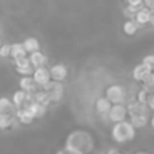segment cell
Instances as JSON below:
<instances>
[{
    "instance_id": "cell-11",
    "label": "cell",
    "mask_w": 154,
    "mask_h": 154,
    "mask_svg": "<svg viewBox=\"0 0 154 154\" xmlns=\"http://www.w3.org/2000/svg\"><path fill=\"white\" fill-rule=\"evenodd\" d=\"M151 9L149 8H146V6H142L137 12H136V15H134V20H136V23L139 24V26H145V24H148L149 23V18H151Z\"/></svg>"
},
{
    "instance_id": "cell-6",
    "label": "cell",
    "mask_w": 154,
    "mask_h": 154,
    "mask_svg": "<svg viewBox=\"0 0 154 154\" xmlns=\"http://www.w3.org/2000/svg\"><path fill=\"white\" fill-rule=\"evenodd\" d=\"M32 77H33L35 83H36L38 86H41V88H42L47 82H50V80H51L50 69H47L45 66H38V68H35V69H33Z\"/></svg>"
},
{
    "instance_id": "cell-38",
    "label": "cell",
    "mask_w": 154,
    "mask_h": 154,
    "mask_svg": "<svg viewBox=\"0 0 154 154\" xmlns=\"http://www.w3.org/2000/svg\"><path fill=\"white\" fill-rule=\"evenodd\" d=\"M98 154H106V152H98Z\"/></svg>"
},
{
    "instance_id": "cell-27",
    "label": "cell",
    "mask_w": 154,
    "mask_h": 154,
    "mask_svg": "<svg viewBox=\"0 0 154 154\" xmlns=\"http://www.w3.org/2000/svg\"><path fill=\"white\" fill-rule=\"evenodd\" d=\"M148 97H149V92H148L146 89H140V91L137 92V101H139V103H143V104H146V101H148Z\"/></svg>"
},
{
    "instance_id": "cell-17",
    "label": "cell",
    "mask_w": 154,
    "mask_h": 154,
    "mask_svg": "<svg viewBox=\"0 0 154 154\" xmlns=\"http://www.w3.org/2000/svg\"><path fill=\"white\" fill-rule=\"evenodd\" d=\"M127 110H128L130 116H133V115H143V113H146V104L139 103L136 100V101H133V103H130L127 106Z\"/></svg>"
},
{
    "instance_id": "cell-5",
    "label": "cell",
    "mask_w": 154,
    "mask_h": 154,
    "mask_svg": "<svg viewBox=\"0 0 154 154\" xmlns=\"http://www.w3.org/2000/svg\"><path fill=\"white\" fill-rule=\"evenodd\" d=\"M127 115H128V110L124 106V103H121V104H112V107L107 113V118L112 122H119V121H125Z\"/></svg>"
},
{
    "instance_id": "cell-12",
    "label": "cell",
    "mask_w": 154,
    "mask_h": 154,
    "mask_svg": "<svg viewBox=\"0 0 154 154\" xmlns=\"http://www.w3.org/2000/svg\"><path fill=\"white\" fill-rule=\"evenodd\" d=\"M15 116H17V119H18V122L20 124H24V125H29V124H32L33 122V115L26 109V107H18L17 110H15Z\"/></svg>"
},
{
    "instance_id": "cell-24",
    "label": "cell",
    "mask_w": 154,
    "mask_h": 154,
    "mask_svg": "<svg viewBox=\"0 0 154 154\" xmlns=\"http://www.w3.org/2000/svg\"><path fill=\"white\" fill-rule=\"evenodd\" d=\"M142 83H143V86H145V89L149 92L151 89H154V71H151L145 79L142 80Z\"/></svg>"
},
{
    "instance_id": "cell-14",
    "label": "cell",
    "mask_w": 154,
    "mask_h": 154,
    "mask_svg": "<svg viewBox=\"0 0 154 154\" xmlns=\"http://www.w3.org/2000/svg\"><path fill=\"white\" fill-rule=\"evenodd\" d=\"M29 59H30V63H32L33 68L45 66V63H47V56L44 53H41L39 50L33 51V53H29Z\"/></svg>"
},
{
    "instance_id": "cell-30",
    "label": "cell",
    "mask_w": 154,
    "mask_h": 154,
    "mask_svg": "<svg viewBox=\"0 0 154 154\" xmlns=\"http://www.w3.org/2000/svg\"><path fill=\"white\" fill-rule=\"evenodd\" d=\"M125 3L130 6H136V8H142L143 0H125Z\"/></svg>"
},
{
    "instance_id": "cell-29",
    "label": "cell",
    "mask_w": 154,
    "mask_h": 154,
    "mask_svg": "<svg viewBox=\"0 0 154 154\" xmlns=\"http://www.w3.org/2000/svg\"><path fill=\"white\" fill-rule=\"evenodd\" d=\"M142 63H145V65H148L149 68L154 69V54H146V56L142 59Z\"/></svg>"
},
{
    "instance_id": "cell-13",
    "label": "cell",
    "mask_w": 154,
    "mask_h": 154,
    "mask_svg": "<svg viewBox=\"0 0 154 154\" xmlns=\"http://www.w3.org/2000/svg\"><path fill=\"white\" fill-rule=\"evenodd\" d=\"M110 107H112V103H110L106 97H101V98H98V100L95 101V112H97L98 115H101V116H107Z\"/></svg>"
},
{
    "instance_id": "cell-4",
    "label": "cell",
    "mask_w": 154,
    "mask_h": 154,
    "mask_svg": "<svg viewBox=\"0 0 154 154\" xmlns=\"http://www.w3.org/2000/svg\"><path fill=\"white\" fill-rule=\"evenodd\" d=\"M125 89L121 85H110L106 89V98L112 103V104H121L125 101Z\"/></svg>"
},
{
    "instance_id": "cell-10",
    "label": "cell",
    "mask_w": 154,
    "mask_h": 154,
    "mask_svg": "<svg viewBox=\"0 0 154 154\" xmlns=\"http://www.w3.org/2000/svg\"><path fill=\"white\" fill-rule=\"evenodd\" d=\"M17 122H18V119L12 113L0 112V130H6V128H9L12 125H17Z\"/></svg>"
},
{
    "instance_id": "cell-23",
    "label": "cell",
    "mask_w": 154,
    "mask_h": 154,
    "mask_svg": "<svg viewBox=\"0 0 154 154\" xmlns=\"http://www.w3.org/2000/svg\"><path fill=\"white\" fill-rule=\"evenodd\" d=\"M15 109L12 100L6 98V97H0V112H5V113H12Z\"/></svg>"
},
{
    "instance_id": "cell-16",
    "label": "cell",
    "mask_w": 154,
    "mask_h": 154,
    "mask_svg": "<svg viewBox=\"0 0 154 154\" xmlns=\"http://www.w3.org/2000/svg\"><path fill=\"white\" fill-rule=\"evenodd\" d=\"M12 103H14V106H15L17 109H18V107H23L26 103H29L27 92H26V91H23V89L15 91V92H14V95H12Z\"/></svg>"
},
{
    "instance_id": "cell-40",
    "label": "cell",
    "mask_w": 154,
    "mask_h": 154,
    "mask_svg": "<svg viewBox=\"0 0 154 154\" xmlns=\"http://www.w3.org/2000/svg\"><path fill=\"white\" fill-rule=\"evenodd\" d=\"M151 11H154V8H152V9H151Z\"/></svg>"
},
{
    "instance_id": "cell-8",
    "label": "cell",
    "mask_w": 154,
    "mask_h": 154,
    "mask_svg": "<svg viewBox=\"0 0 154 154\" xmlns=\"http://www.w3.org/2000/svg\"><path fill=\"white\" fill-rule=\"evenodd\" d=\"M50 75H51V80L56 82H63L66 77H68V69L65 65L62 63H56L50 68Z\"/></svg>"
},
{
    "instance_id": "cell-21",
    "label": "cell",
    "mask_w": 154,
    "mask_h": 154,
    "mask_svg": "<svg viewBox=\"0 0 154 154\" xmlns=\"http://www.w3.org/2000/svg\"><path fill=\"white\" fill-rule=\"evenodd\" d=\"M130 122L136 128H142V127H145L148 124V116H146V113H143V115H133V116H130Z\"/></svg>"
},
{
    "instance_id": "cell-3",
    "label": "cell",
    "mask_w": 154,
    "mask_h": 154,
    "mask_svg": "<svg viewBox=\"0 0 154 154\" xmlns=\"http://www.w3.org/2000/svg\"><path fill=\"white\" fill-rule=\"evenodd\" d=\"M42 89L48 94V97H50L51 103L59 101V100L63 97V85H62V82L50 80V82H47V83L42 86Z\"/></svg>"
},
{
    "instance_id": "cell-2",
    "label": "cell",
    "mask_w": 154,
    "mask_h": 154,
    "mask_svg": "<svg viewBox=\"0 0 154 154\" xmlns=\"http://www.w3.org/2000/svg\"><path fill=\"white\" fill-rule=\"evenodd\" d=\"M110 133H112V139L116 143H125L136 137V127L130 121H119V122H113Z\"/></svg>"
},
{
    "instance_id": "cell-34",
    "label": "cell",
    "mask_w": 154,
    "mask_h": 154,
    "mask_svg": "<svg viewBox=\"0 0 154 154\" xmlns=\"http://www.w3.org/2000/svg\"><path fill=\"white\" fill-rule=\"evenodd\" d=\"M149 24H151V26H154V11L151 12V18H149Z\"/></svg>"
},
{
    "instance_id": "cell-7",
    "label": "cell",
    "mask_w": 154,
    "mask_h": 154,
    "mask_svg": "<svg viewBox=\"0 0 154 154\" xmlns=\"http://www.w3.org/2000/svg\"><path fill=\"white\" fill-rule=\"evenodd\" d=\"M23 107H26V109L33 115L35 119H39V118H42V116L47 113V106H44V104H41V103H38V101H35V100L26 103Z\"/></svg>"
},
{
    "instance_id": "cell-18",
    "label": "cell",
    "mask_w": 154,
    "mask_h": 154,
    "mask_svg": "<svg viewBox=\"0 0 154 154\" xmlns=\"http://www.w3.org/2000/svg\"><path fill=\"white\" fill-rule=\"evenodd\" d=\"M23 56H27V51H26L23 42L11 44V57L12 59H18V57H23Z\"/></svg>"
},
{
    "instance_id": "cell-37",
    "label": "cell",
    "mask_w": 154,
    "mask_h": 154,
    "mask_svg": "<svg viewBox=\"0 0 154 154\" xmlns=\"http://www.w3.org/2000/svg\"><path fill=\"white\" fill-rule=\"evenodd\" d=\"M115 154H122V152H118V151H116V152H115Z\"/></svg>"
},
{
    "instance_id": "cell-35",
    "label": "cell",
    "mask_w": 154,
    "mask_h": 154,
    "mask_svg": "<svg viewBox=\"0 0 154 154\" xmlns=\"http://www.w3.org/2000/svg\"><path fill=\"white\" fill-rule=\"evenodd\" d=\"M149 124H151V127H152V130H154V115H152V118L149 119Z\"/></svg>"
},
{
    "instance_id": "cell-19",
    "label": "cell",
    "mask_w": 154,
    "mask_h": 154,
    "mask_svg": "<svg viewBox=\"0 0 154 154\" xmlns=\"http://www.w3.org/2000/svg\"><path fill=\"white\" fill-rule=\"evenodd\" d=\"M137 29H139V24L136 23L134 18H128V20L124 23V26H122V32H124L125 35H128V36L134 35V33L137 32Z\"/></svg>"
},
{
    "instance_id": "cell-28",
    "label": "cell",
    "mask_w": 154,
    "mask_h": 154,
    "mask_svg": "<svg viewBox=\"0 0 154 154\" xmlns=\"http://www.w3.org/2000/svg\"><path fill=\"white\" fill-rule=\"evenodd\" d=\"M0 56L2 57L11 56V44H2V47H0Z\"/></svg>"
},
{
    "instance_id": "cell-20",
    "label": "cell",
    "mask_w": 154,
    "mask_h": 154,
    "mask_svg": "<svg viewBox=\"0 0 154 154\" xmlns=\"http://www.w3.org/2000/svg\"><path fill=\"white\" fill-rule=\"evenodd\" d=\"M23 45H24V48H26L27 53H33V51H38L39 50V41L36 38H33V36L26 38L23 41Z\"/></svg>"
},
{
    "instance_id": "cell-22",
    "label": "cell",
    "mask_w": 154,
    "mask_h": 154,
    "mask_svg": "<svg viewBox=\"0 0 154 154\" xmlns=\"http://www.w3.org/2000/svg\"><path fill=\"white\" fill-rule=\"evenodd\" d=\"M33 100L38 101V103H41V104H44V106H48V104L51 103L48 94H47L44 89H41V91H35V92H33Z\"/></svg>"
},
{
    "instance_id": "cell-9",
    "label": "cell",
    "mask_w": 154,
    "mask_h": 154,
    "mask_svg": "<svg viewBox=\"0 0 154 154\" xmlns=\"http://www.w3.org/2000/svg\"><path fill=\"white\" fill-rule=\"evenodd\" d=\"M151 71H152V68H149L148 65H145V63H139V65H136V66L133 68L131 75H133V79H134L136 82H142Z\"/></svg>"
},
{
    "instance_id": "cell-33",
    "label": "cell",
    "mask_w": 154,
    "mask_h": 154,
    "mask_svg": "<svg viewBox=\"0 0 154 154\" xmlns=\"http://www.w3.org/2000/svg\"><path fill=\"white\" fill-rule=\"evenodd\" d=\"M143 6L152 9V8H154V0H143Z\"/></svg>"
},
{
    "instance_id": "cell-1",
    "label": "cell",
    "mask_w": 154,
    "mask_h": 154,
    "mask_svg": "<svg viewBox=\"0 0 154 154\" xmlns=\"http://www.w3.org/2000/svg\"><path fill=\"white\" fill-rule=\"evenodd\" d=\"M65 146L71 148V149H75V151H79L82 154H86V152H89L94 148V139H92V136L88 131L77 130V131H72L66 137Z\"/></svg>"
},
{
    "instance_id": "cell-15",
    "label": "cell",
    "mask_w": 154,
    "mask_h": 154,
    "mask_svg": "<svg viewBox=\"0 0 154 154\" xmlns=\"http://www.w3.org/2000/svg\"><path fill=\"white\" fill-rule=\"evenodd\" d=\"M36 83L33 80L32 75H23L20 79V89L26 91V92H35L36 91Z\"/></svg>"
},
{
    "instance_id": "cell-36",
    "label": "cell",
    "mask_w": 154,
    "mask_h": 154,
    "mask_svg": "<svg viewBox=\"0 0 154 154\" xmlns=\"http://www.w3.org/2000/svg\"><path fill=\"white\" fill-rule=\"evenodd\" d=\"M137 154H148V152H137Z\"/></svg>"
},
{
    "instance_id": "cell-32",
    "label": "cell",
    "mask_w": 154,
    "mask_h": 154,
    "mask_svg": "<svg viewBox=\"0 0 154 154\" xmlns=\"http://www.w3.org/2000/svg\"><path fill=\"white\" fill-rule=\"evenodd\" d=\"M146 106H148L151 110H154V92H151V94H149L148 101H146Z\"/></svg>"
},
{
    "instance_id": "cell-39",
    "label": "cell",
    "mask_w": 154,
    "mask_h": 154,
    "mask_svg": "<svg viewBox=\"0 0 154 154\" xmlns=\"http://www.w3.org/2000/svg\"><path fill=\"white\" fill-rule=\"evenodd\" d=\"M0 47H2V41H0Z\"/></svg>"
},
{
    "instance_id": "cell-25",
    "label": "cell",
    "mask_w": 154,
    "mask_h": 154,
    "mask_svg": "<svg viewBox=\"0 0 154 154\" xmlns=\"http://www.w3.org/2000/svg\"><path fill=\"white\" fill-rule=\"evenodd\" d=\"M15 68H17V72L20 75H32L33 69H35L32 65H29V66H15Z\"/></svg>"
},
{
    "instance_id": "cell-31",
    "label": "cell",
    "mask_w": 154,
    "mask_h": 154,
    "mask_svg": "<svg viewBox=\"0 0 154 154\" xmlns=\"http://www.w3.org/2000/svg\"><path fill=\"white\" fill-rule=\"evenodd\" d=\"M56 154H82V152H79V151H75V149H71V148H62V149H59Z\"/></svg>"
},
{
    "instance_id": "cell-26",
    "label": "cell",
    "mask_w": 154,
    "mask_h": 154,
    "mask_svg": "<svg viewBox=\"0 0 154 154\" xmlns=\"http://www.w3.org/2000/svg\"><path fill=\"white\" fill-rule=\"evenodd\" d=\"M14 63H15V66H29V65H32V63H30V59H29L27 56L14 59Z\"/></svg>"
}]
</instances>
